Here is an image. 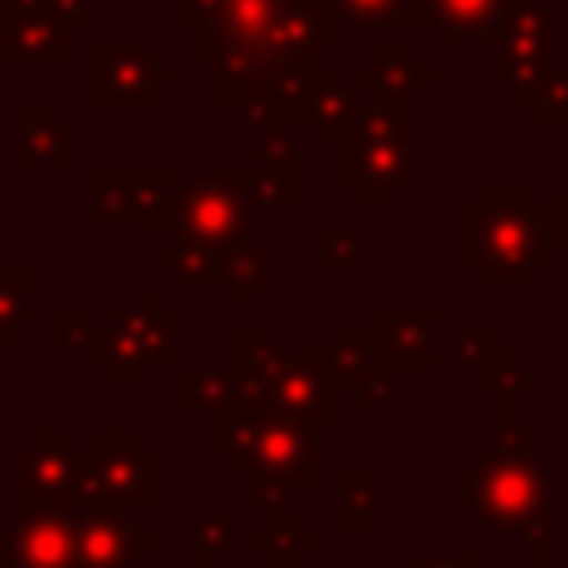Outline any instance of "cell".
Listing matches in <instances>:
<instances>
[{
    "label": "cell",
    "mask_w": 568,
    "mask_h": 568,
    "mask_svg": "<svg viewBox=\"0 0 568 568\" xmlns=\"http://www.w3.org/2000/svg\"><path fill=\"white\" fill-rule=\"evenodd\" d=\"M555 217L524 186H484L475 209H457V266L479 288H537L541 271L559 262Z\"/></svg>",
    "instance_id": "1"
},
{
    "label": "cell",
    "mask_w": 568,
    "mask_h": 568,
    "mask_svg": "<svg viewBox=\"0 0 568 568\" xmlns=\"http://www.w3.org/2000/svg\"><path fill=\"white\" fill-rule=\"evenodd\" d=\"M315 435L320 426L284 404H222L213 408V444L231 453L253 484H280L288 493L315 488Z\"/></svg>",
    "instance_id": "2"
},
{
    "label": "cell",
    "mask_w": 568,
    "mask_h": 568,
    "mask_svg": "<svg viewBox=\"0 0 568 568\" xmlns=\"http://www.w3.org/2000/svg\"><path fill=\"white\" fill-rule=\"evenodd\" d=\"M541 435L519 422H501L497 448L453 475V506L475 515L488 532H510L532 506L555 501V475L537 462Z\"/></svg>",
    "instance_id": "3"
},
{
    "label": "cell",
    "mask_w": 568,
    "mask_h": 568,
    "mask_svg": "<svg viewBox=\"0 0 568 568\" xmlns=\"http://www.w3.org/2000/svg\"><path fill=\"white\" fill-rule=\"evenodd\" d=\"M178 328L173 306H160L151 288H138L133 302L115 306L89 342V364L111 377L115 390H129L142 368H173Z\"/></svg>",
    "instance_id": "4"
},
{
    "label": "cell",
    "mask_w": 568,
    "mask_h": 568,
    "mask_svg": "<svg viewBox=\"0 0 568 568\" xmlns=\"http://www.w3.org/2000/svg\"><path fill=\"white\" fill-rule=\"evenodd\" d=\"M253 173L248 169H213L200 173L169 200V231L182 244L200 248H240L253 244Z\"/></svg>",
    "instance_id": "5"
},
{
    "label": "cell",
    "mask_w": 568,
    "mask_h": 568,
    "mask_svg": "<svg viewBox=\"0 0 568 568\" xmlns=\"http://www.w3.org/2000/svg\"><path fill=\"white\" fill-rule=\"evenodd\" d=\"M337 182L373 209L390 204L413 182L408 120L377 111V115H364L359 124H351V138H346L342 160H337Z\"/></svg>",
    "instance_id": "6"
},
{
    "label": "cell",
    "mask_w": 568,
    "mask_h": 568,
    "mask_svg": "<svg viewBox=\"0 0 568 568\" xmlns=\"http://www.w3.org/2000/svg\"><path fill=\"white\" fill-rule=\"evenodd\" d=\"M84 462L89 453L75 444L71 430L40 426L13 453V515L84 506Z\"/></svg>",
    "instance_id": "7"
},
{
    "label": "cell",
    "mask_w": 568,
    "mask_h": 568,
    "mask_svg": "<svg viewBox=\"0 0 568 568\" xmlns=\"http://www.w3.org/2000/svg\"><path fill=\"white\" fill-rule=\"evenodd\" d=\"M84 462V501L115 510H151L155 506V453L138 444L124 426H102L89 435Z\"/></svg>",
    "instance_id": "8"
},
{
    "label": "cell",
    "mask_w": 568,
    "mask_h": 568,
    "mask_svg": "<svg viewBox=\"0 0 568 568\" xmlns=\"http://www.w3.org/2000/svg\"><path fill=\"white\" fill-rule=\"evenodd\" d=\"M173 173L169 169H98L93 173V226H169Z\"/></svg>",
    "instance_id": "9"
},
{
    "label": "cell",
    "mask_w": 568,
    "mask_h": 568,
    "mask_svg": "<svg viewBox=\"0 0 568 568\" xmlns=\"http://www.w3.org/2000/svg\"><path fill=\"white\" fill-rule=\"evenodd\" d=\"M337 377L328 368V355L324 351H311V346H297V351H284V364L275 368L271 377V399L311 417L320 430L337 426Z\"/></svg>",
    "instance_id": "10"
},
{
    "label": "cell",
    "mask_w": 568,
    "mask_h": 568,
    "mask_svg": "<svg viewBox=\"0 0 568 568\" xmlns=\"http://www.w3.org/2000/svg\"><path fill=\"white\" fill-rule=\"evenodd\" d=\"M75 568H133L138 550H155L151 528H138L115 506H75Z\"/></svg>",
    "instance_id": "11"
},
{
    "label": "cell",
    "mask_w": 568,
    "mask_h": 568,
    "mask_svg": "<svg viewBox=\"0 0 568 568\" xmlns=\"http://www.w3.org/2000/svg\"><path fill=\"white\" fill-rule=\"evenodd\" d=\"M439 311L435 306H417V311H390L377 306L373 311V342H377V364L395 368V373H430L439 364L435 355V333Z\"/></svg>",
    "instance_id": "12"
},
{
    "label": "cell",
    "mask_w": 568,
    "mask_h": 568,
    "mask_svg": "<svg viewBox=\"0 0 568 568\" xmlns=\"http://www.w3.org/2000/svg\"><path fill=\"white\" fill-rule=\"evenodd\" d=\"M75 510H27L9 528V568H75Z\"/></svg>",
    "instance_id": "13"
},
{
    "label": "cell",
    "mask_w": 568,
    "mask_h": 568,
    "mask_svg": "<svg viewBox=\"0 0 568 568\" xmlns=\"http://www.w3.org/2000/svg\"><path fill=\"white\" fill-rule=\"evenodd\" d=\"M169 71L155 67L151 49H98L93 58V102H151L155 84H164Z\"/></svg>",
    "instance_id": "14"
},
{
    "label": "cell",
    "mask_w": 568,
    "mask_h": 568,
    "mask_svg": "<svg viewBox=\"0 0 568 568\" xmlns=\"http://www.w3.org/2000/svg\"><path fill=\"white\" fill-rule=\"evenodd\" d=\"M13 129H18V142H13V164L22 169H67L75 160L62 124L53 120L49 106H13Z\"/></svg>",
    "instance_id": "15"
},
{
    "label": "cell",
    "mask_w": 568,
    "mask_h": 568,
    "mask_svg": "<svg viewBox=\"0 0 568 568\" xmlns=\"http://www.w3.org/2000/svg\"><path fill=\"white\" fill-rule=\"evenodd\" d=\"M275 284V253L262 248V244H240V248H226L222 253V266H217V288H231L235 306H253V297L262 288Z\"/></svg>",
    "instance_id": "16"
},
{
    "label": "cell",
    "mask_w": 568,
    "mask_h": 568,
    "mask_svg": "<svg viewBox=\"0 0 568 568\" xmlns=\"http://www.w3.org/2000/svg\"><path fill=\"white\" fill-rule=\"evenodd\" d=\"M475 382H479L484 390H497V399H501V422H515L519 395H524L528 386H537L541 373H537V368H524V364H519V351L493 346V351L475 364Z\"/></svg>",
    "instance_id": "17"
},
{
    "label": "cell",
    "mask_w": 568,
    "mask_h": 568,
    "mask_svg": "<svg viewBox=\"0 0 568 568\" xmlns=\"http://www.w3.org/2000/svg\"><path fill=\"white\" fill-rule=\"evenodd\" d=\"M333 484H337V510H333L337 528H346V532L373 528L377 524V470L373 466H342L333 475Z\"/></svg>",
    "instance_id": "18"
},
{
    "label": "cell",
    "mask_w": 568,
    "mask_h": 568,
    "mask_svg": "<svg viewBox=\"0 0 568 568\" xmlns=\"http://www.w3.org/2000/svg\"><path fill=\"white\" fill-rule=\"evenodd\" d=\"M328 355V368L337 377L342 390H355L359 377H368L377 368V342H373V324H342L333 333V346L324 351Z\"/></svg>",
    "instance_id": "19"
},
{
    "label": "cell",
    "mask_w": 568,
    "mask_h": 568,
    "mask_svg": "<svg viewBox=\"0 0 568 568\" xmlns=\"http://www.w3.org/2000/svg\"><path fill=\"white\" fill-rule=\"evenodd\" d=\"M253 550L271 555V564H275V568H297V555H302V550H315V532H311V528H302V524H297V515H293V506L284 501V506H275V510H271V524H262V528H257Z\"/></svg>",
    "instance_id": "20"
},
{
    "label": "cell",
    "mask_w": 568,
    "mask_h": 568,
    "mask_svg": "<svg viewBox=\"0 0 568 568\" xmlns=\"http://www.w3.org/2000/svg\"><path fill=\"white\" fill-rule=\"evenodd\" d=\"M235 395V368H173V408H222Z\"/></svg>",
    "instance_id": "21"
},
{
    "label": "cell",
    "mask_w": 568,
    "mask_h": 568,
    "mask_svg": "<svg viewBox=\"0 0 568 568\" xmlns=\"http://www.w3.org/2000/svg\"><path fill=\"white\" fill-rule=\"evenodd\" d=\"M240 546V519L226 510H204L191 524V564L195 568H217L222 555Z\"/></svg>",
    "instance_id": "22"
},
{
    "label": "cell",
    "mask_w": 568,
    "mask_h": 568,
    "mask_svg": "<svg viewBox=\"0 0 568 568\" xmlns=\"http://www.w3.org/2000/svg\"><path fill=\"white\" fill-rule=\"evenodd\" d=\"M31 266H0V351L13 346V337L27 328V306H31Z\"/></svg>",
    "instance_id": "23"
},
{
    "label": "cell",
    "mask_w": 568,
    "mask_h": 568,
    "mask_svg": "<svg viewBox=\"0 0 568 568\" xmlns=\"http://www.w3.org/2000/svg\"><path fill=\"white\" fill-rule=\"evenodd\" d=\"M231 346H235V368L244 373H257V377H275V368L284 364V346L275 337V328H262V324H240L231 333Z\"/></svg>",
    "instance_id": "24"
},
{
    "label": "cell",
    "mask_w": 568,
    "mask_h": 568,
    "mask_svg": "<svg viewBox=\"0 0 568 568\" xmlns=\"http://www.w3.org/2000/svg\"><path fill=\"white\" fill-rule=\"evenodd\" d=\"M222 253L226 248H200V244H169V248H155V266L186 280V284H217V266H222Z\"/></svg>",
    "instance_id": "25"
},
{
    "label": "cell",
    "mask_w": 568,
    "mask_h": 568,
    "mask_svg": "<svg viewBox=\"0 0 568 568\" xmlns=\"http://www.w3.org/2000/svg\"><path fill=\"white\" fill-rule=\"evenodd\" d=\"M49 324H53V337H58L62 351H89V342L98 333L93 306H53L49 311Z\"/></svg>",
    "instance_id": "26"
},
{
    "label": "cell",
    "mask_w": 568,
    "mask_h": 568,
    "mask_svg": "<svg viewBox=\"0 0 568 568\" xmlns=\"http://www.w3.org/2000/svg\"><path fill=\"white\" fill-rule=\"evenodd\" d=\"M359 257V235L351 226H320L315 231V266L324 271H342Z\"/></svg>",
    "instance_id": "27"
},
{
    "label": "cell",
    "mask_w": 568,
    "mask_h": 568,
    "mask_svg": "<svg viewBox=\"0 0 568 568\" xmlns=\"http://www.w3.org/2000/svg\"><path fill=\"white\" fill-rule=\"evenodd\" d=\"M390 404H399V373L386 368V364H377L368 377L355 382V408L359 413H373V408H390Z\"/></svg>",
    "instance_id": "28"
},
{
    "label": "cell",
    "mask_w": 568,
    "mask_h": 568,
    "mask_svg": "<svg viewBox=\"0 0 568 568\" xmlns=\"http://www.w3.org/2000/svg\"><path fill=\"white\" fill-rule=\"evenodd\" d=\"M555 528H559V510H555V501H541V506H532L510 532H515V541L528 550H541V546H550L555 541Z\"/></svg>",
    "instance_id": "29"
},
{
    "label": "cell",
    "mask_w": 568,
    "mask_h": 568,
    "mask_svg": "<svg viewBox=\"0 0 568 568\" xmlns=\"http://www.w3.org/2000/svg\"><path fill=\"white\" fill-rule=\"evenodd\" d=\"M253 200H257V204H271V209H293V204H297L293 173H284V169H262V173H253Z\"/></svg>",
    "instance_id": "30"
},
{
    "label": "cell",
    "mask_w": 568,
    "mask_h": 568,
    "mask_svg": "<svg viewBox=\"0 0 568 568\" xmlns=\"http://www.w3.org/2000/svg\"><path fill=\"white\" fill-rule=\"evenodd\" d=\"M493 346H497V333H493V328H462V333L453 337L457 364H470V368H475Z\"/></svg>",
    "instance_id": "31"
},
{
    "label": "cell",
    "mask_w": 568,
    "mask_h": 568,
    "mask_svg": "<svg viewBox=\"0 0 568 568\" xmlns=\"http://www.w3.org/2000/svg\"><path fill=\"white\" fill-rule=\"evenodd\" d=\"M257 160H262V169H284V173H293V142H288V133H284V138L271 133V138L257 146Z\"/></svg>",
    "instance_id": "32"
},
{
    "label": "cell",
    "mask_w": 568,
    "mask_h": 568,
    "mask_svg": "<svg viewBox=\"0 0 568 568\" xmlns=\"http://www.w3.org/2000/svg\"><path fill=\"white\" fill-rule=\"evenodd\" d=\"M413 568H479V550L462 546V550H448V555H422Z\"/></svg>",
    "instance_id": "33"
},
{
    "label": "cell",
    "mask_w": 568,
    "mask_h": 568,
    "mask_svg": "<svg viewBox=\"0 0 568 568\" xmlns=\"http://www.w3.org/2000/svg\"><path fill=\"white\" fill-rule=\"evenodd\" d=\"M386 9H395V0H346V13H359V22H373Z\"/></svg>",
    "instance_id": "34"
},
{
    "label": "cell",
    "mask_w": 568,
    "mask_h": 568,
    "mask_svg": "<svg viewBox=\"0 0 568 568\" xmlns=\"http://www.w3.org/2000/svg\"><path fill=\"white\" fill-rule=\"evenodd\" d=\"M550 217H555V231H559V240L568 244V191H559V204L550 209Z\"/></svg>",
    "instance_id": "35"
},
{
    "label": "cell",
    "mask_w": 568,
    "mask_h": 568,
    "mask_svg": "<svg viewBox=\"0 0 568 568\" xmlns=\"http://www.w3.org/2000/svg\"><path fill=\"white\" fill-rule=\"evenodd\" d=\"M537 568H564L559 555H555V546H541V550H537Z\"/></svg>",
    "instance_id": "36"
},
{
    "label": "cell",
    "mask_w": 568,
    "mask_h": 568,
    "mask_svg": "<svg viewBox=\"0 0 568 568\" xmlns=\"http://www.w3.org/2000/svg\"><path fill=\"white\" fill-rule=\"evenodd\" d=\"M9 555H13L9 550V532H0V568H9Z\"/></svg>",
    "instance_id": "37"
}]
</instances>
